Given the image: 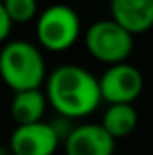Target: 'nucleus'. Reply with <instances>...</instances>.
Masks as SVG:
<instances>
[{
    "mask_svg": "<svg viewBox=\"0 0 153 155\" xmlns=\"http://www.w3.org/2000/svg\"><path fill=\"white\" fill-rule=\"evenodd\" d=\"M45 99L56 116L76 121L90 116L101 105L99 81L88 69L65 63L45 79Z\"/></svg>",
    "mask_w": 153,
    "mask_h": 155,
    "instance_id": "f257e3e1",
    "label": "nucleus"
},
{
    "mask_svg": "<svg viewBox=\"0 0 153 155\" xmlns=\"http://www.w3.org/2000/svg\"><path fill=\"white\" fill-rule=\"evenodd\" d=\"M0 78L15 94L38 90L47 78L41 51L25 40L5 43L0 51Z\"/></svg>",
    "mask_w": 153,
    "mask_h": 155,
    "instance_id": "f03ea898",
    "label": "nucleus"
},
{
    "mask_svg": "<svg viewBox=\"0 0 153 155\" xmlns=\"http://www.w3.org/2000/svg\"><path fill=\"white\" fill-rule=\"evenodd\" d=\"M81 36V20L74 7L52 4L36 18V38L41 49L49 52H65Z\"/></svg>",
    "mask_w": 153,
    "mask_h": 155,
    "instance_id": "7ed1b4c3",
    "label": "nucleus"
},
{
    "mask_svg": "<svg viewBox=\"0 0 153 155\" xmlns=\"http://www.w3.org/2000/svg\"><path fill=\"white\" fill-rule=\"evenodd\" d=\"M85 47L88 54L110 65L124 63L133 52V36L117 25L114 20H97L85 33Z\"/></svg>",
    "mask_w": 153,
    "mask_h": 155,
    "instance_id": "20e7f679",
    "label": "nucleus"
},
{
    "mask_svg": "<svg viewBox=\"0 0 153 155\" xmlns=\"http://www.w3.org/2000/svg\"><path fill=\"white\" fill-rule=\"evenodd\" d=\"M97 81L101 99L108 105H133L144 88V78L141 71L126 61L110 65L97 78Z\"/></svg>",
    "mask_w": 153,
    "mask_h": 155,
    "instance_id": "39448f33",
    "label": "nucleus"
},
{
    "mask_svg": "<svg viewBox=\"0 0 153 155\" xmlns=\"http://www.w3.org/2000/svg\"><path fill=\"white\" fill-rule=\"evenodd\" d=\"M60 144L58 134L47 121L16 126L9 137L11 155H54Z\"/></svg>",
    "mask_w": 153,
    "mask_h": 155,
    "instance_id": "423d86ee",
    "label": "nucleus"
},
{
    "mask_svg": "<svg viewBox=\"0 0 153 155\" xmlns=\"http://www.w3.org/2000/svg\"><path fill=\"white\" fill-rule=\"evenodd\" d=\"M65 155H114L115 141L99 123H83L63 141Z\"/></svg>",
    "mask_w": 153,
    "mask_h": 155,
    "instance_id": "0eeeda50",
    "label": "nucleus"
},
{
    "mask_svg": "<svg viewBox=\"0 0 153 155\" xmlns=\"http://www.w3.org/2000/svg\"><path fill=\"white\" fill-rule=\"evenodd\" d=\"M110 20L132 36L153 27V0H110Z\"/></svg>",
    "mask_w": 153,
    "mask_h": 155,
    "instance_id": "6e6552de",
    "label": "nucleus"
},
{
    "mask_svg": "<svg viewBox=\"0 0 153 155\" xmlns=\"http://www.w3.org/2000/svg\"><path fill=\"white\" fill-rule=\"evenodd\" d=\"M47 99L41 90H25L16 92L11 99V117L16 123V126L33 124L43 121L45 110H47Z\"/></svg>",
    "mask_w": 153,
    "mask_h": 155,
    "instance_id": "1a4fd4ad",
    "label": "nucleus"
},
{
    "mask_svg": "<svg viewBox=\"0 0 153 155\" xmlns=\"http://www.w3.org/2000/svg\"><path fill=\"white\" fill-rule=\"evenodd\" d=\"M99 124L114 141L124 139L135 132L139 124V114L133 105H108Z\"/></svg>",
    "mask_w": 153,
    "mask_h": 155,
    "instance_id": "9d476101",
    "label": "nucleus"
},
{
    "mask_svg": "<svg viewBox=\"0 0 153 155\" xmlns=\"http://www.w3.org/2000/svg\"><path fill=\"white\" fill-rule=\"evenodd\" d=\"M2 4L13 24H27L38 15L36 0H2Z\"/></svg>",
    "mask_w": 153,
    "mask_h": 155,
    "instance_id": "9b49d317",
    "label": "nucleus"
},
{
    "mask_svg": "<svg viewBox=\"0 0 153 155\" xmlns=\"http://www.w3.org/2000/svg\"><path fill=\"white\" fill-rule=\"evenodd\" d=\"M11 29H13V22H11V18H9V15H7L4 4L0 2V43L9 38Z\"/></svg>",
    "mask_w": 153,
    "mask_h": 155,
    "instance_id": "f8f14e48",
    "label": "nucleus"
},
{
    "mask_svg": "<svg viewBox=\"0 0 153 155\" xmlns=\"http://www.w3.org/2000/svg\"><path fill=\"white\" fill-rule=\"evenodd\" d=\"M0 155H9V153H7V150H5V148H2V146H0Z\"/></svg>",
    "mask_w": 153,
    "mask_h": 155,
    "instance_id": "ddd939ff",
    "label": "nucleus"
},
{
    "mask_svg": "<svg viewBox=\"0 0 153 155\" xmlns=\"http://www.w3.org/2000/svg\"><path fill=\"white\" fill-rule=\"evenodd\" d=\"M0 2H2V0H0Z\"/></svg>",
    "mask_w": 153,
    "mask_h": 155,
    "instance_id": "4468645a",
    "label": "nucleus"
}]
</instances>
